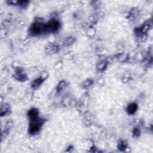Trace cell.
I'll return each instance as SVG.
<instances>
[{
	"mask_svg": "<svg viewBox=\"0 0 153 153\" xmlns=\"http://www.w3.org/2000/svg\"><path fill=\"white\" fill-rule=\"evenodd\" d=\"M28 115L31 120L29 132L32 134H33L38 132L42 126V120L39 119L38 111L35 109L30 110Z\"/></svg>",
	"mask_w": 153,
	"mask_h": 153,
	"instance_id": "cell-1",
	"label": "cell"
},
{
	"mask_svg": "<svg viewBox=\"0 0 153 153\" xmlns=\"http://www.w3.org/2000/svg\"><path fill=\"white\" fill-rule=\"evenodd\" d=\"M59 24L55 20H52L44 25V30L46 32H55L58 29Z\"/></svg>",
	"mask_w": 153,
	"mask_h": 153,
	"instance_id": "cell-2",
	"label": "cell"
},
{
	"mask_svg": "<svg viewBox=\"0 0 153 153\" xmlns=\"http://www.w3.org/2000/svg\"><path fill=\"white\" fill-rule=\"evenodd\" d=\"M137 105L135 104H130V105H129V106L127 107V112H129V114H132L135 113V111H136V110H137Z\"/></svg>",
	"mask_w": 153,
	"mask_h": 153,
	"instance_id": "cell-3",
	"label": "cell"
},
{
	"mask_svg": "<svg viewBox=\"0 0 153 153\" xmlns=\"http://www.w3.org/2000/svg\"><path fill=\"white\" fill-rule=\"evenodd\" d=\"M42 82H43V80L40 79V78L36 80H35L33 82V83H32V86H33V87H38L40 84H41V83H42Z\"/></svg>",
	"mask_w": 153,
	"mask_h": 153,
	"instance_id": "cell-4",
	"label": "cell"
},
{
	"mask_svg": "<svg viewBox=\"0 0 153 153\" xmlns=\"http://www.w3.org/2000/svg\"><path fill=\"white\" fill-rule=\"evenodd\" d=\"M9 111V107L7 106V105H4V108H3V107L2 106L1 110V114L2 115H3L4 114H5L7 112V111Z\"/></svg>",
	"mask_w": 153,
	"mask_h": 153,
	"instance_id": "cell-5",
	"label": "cell"
},
{
	"mask_svg": "<svg viewBox=\"0 0 153 153\" xmlns=\"http://www.w3.org/2000/svg\"><path fill=\"white\" fill-rule=\"evenodd\" d=\"M47 49H48V51L50 53H53V52H55L56 51V47H55V46H53H53L51 45V46H48Z\"/></svg>",
	"mask_w": 153,
	"mask_h": 153,
	"instance_id": "cell-6",
	"label": "cell"
}]
</instances>
